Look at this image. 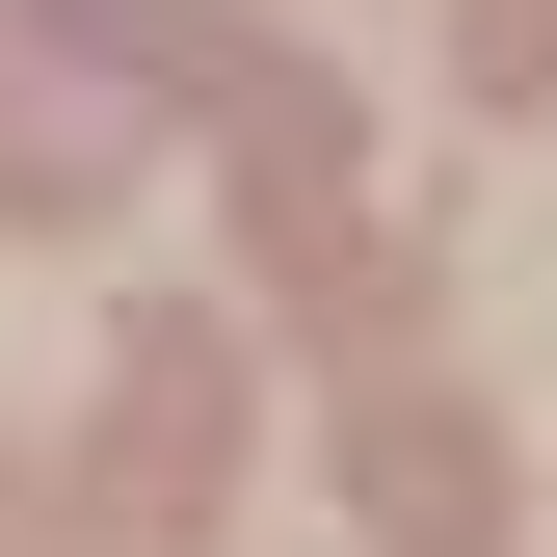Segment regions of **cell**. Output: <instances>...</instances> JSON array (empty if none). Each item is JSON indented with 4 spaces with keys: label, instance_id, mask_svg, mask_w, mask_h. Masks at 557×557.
Instances as JSON below:
<instances>
[{
    "label": "cell",
    "instance_id": "obj_2",
    "mask_svg": "<svg viewBox=\"0 0 557 557\" xmlns=\"http://www.w3.org/2000/svg\"><path fill=\"white\" fill-rule=\"evenodd\" d=\"M478 81H505V107L557 81V0H478Z\"/></svg>",
    "mask_w": 557,
    "mask_h": 557
},
{
    "label": "cell",
    "instance_id": "obj_1",
    "mask_svg": "<svg viewBox=\"0 0 557 557\" xmlns=\"http://www.w3.org/2000/svg\"><path fill=\"white\" fill-rule=\"evenodd\" d=\"M372 505H398V531H425V557H451L478 505H505V478H478V425H451V398H398V425H372Z\"/></svg>",
    "mask_w": 557,
    "mask_h": 557
}]
</instances>
